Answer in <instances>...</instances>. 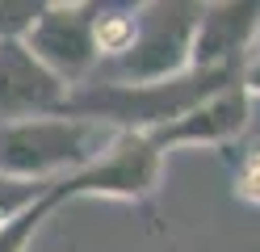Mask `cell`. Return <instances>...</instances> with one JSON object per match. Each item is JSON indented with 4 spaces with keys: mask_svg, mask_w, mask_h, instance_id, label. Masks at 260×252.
<instances>
[{
    "mask_svg": "<svg viewBox=\"0 0 260 252\" xmlns=\"http://www.w3.org/2000/svg\"><path fill=\"white\" fill-rule=\"evenodd\" d=\"M55 181H21V177H5L0 173V227L21 218L25 210H34L42 198H51Z\"/></svg>",
    "mask_w": 260,
    "mask_h": 252,
    "instance_id": "10",
    "label": "cell"
},
{
    "mask_svg": "<svg viewBox=\"0 0 260 252\" xmlns=\"http://www.w3.org/2000/svg\"><path fill=\"white\" fill-rule=\"evenodd\" d=\"M34 59L55 72L68 89L84 84L96 72V5L92 0H42L29 34L21 38Z\"/></svg>",
    "mask_w": 260,
    "mask_h": 252,
    "instance_id": "5",
    "label": "cell"
},
{
    "mask_svg": "<svg viewBox=\"0 0 260 252\" xmlns=\"http://www.w3.org/2000/svg\"><path fill=\"white\" fill-rule=\"evenodd\" d=\"M164 156L147 134H113V143L84 164L80 173L55 181L59 202L72 198H118V202H147L159 189Z\"/></svg>",
    "mask_w": 260,
    "mask_h": 252,
    "instance_id": "4",
    "label": "cell"
},
{
    "mask_svg": "<svg viewBox=\"0 0 260 252\" xmlns=\"http://www.w3.org/2000/svg\"><path fill=\"white\" fill-rule=\"evenodd\" d=\"M42 13V0H0V42L25 38L34 17Z\"/></svg>",
    "mask_w": 260,
    "mask_h": 252,
    "instance_id": "13",
    "label": "cell"
},
{
    "mask_svg": "<svg viewBox=\"0 0 260 252\" xmlns=\"http://www.w3.org/2000/svg\"><path fill=\"white\" fill-rule=\"evenodd\" d=\"M256 55H260V46H256Z\"/></svg>",
    "mask_w": 260,
    "mask_h": 252,
    "instance_id": "15",
    "label": "cell"
},
{
    "mask_svg": "<svg viewBox=\"0 0 260 252\" xmlns=\"http://www.w3.org/2000/svg\"><path fill=\"white\" fill-rule=\"evenodd\" d=\"M243 67H189V72L155 84H105L84 80L68 93L63 118H84V122L109 126L118 134H151L159 126L176 122L206 97L239 84Z\"/></svg>",
    "mask_w": 260,
    "mask_h": 252,
    "instance_id": "1",
    "label": "cell"
},
{
    "mask_svg": "<svg viewBox=\"0 0 260 252\" xmlns=\"http://www.w3.org/2000/svg\"><path fill=\"white\" fill-rule=\"evenodd\" d=\"M239 84L248 89V97H260V55H252L239 72Z\"/></svg>",
    "mask_w": 260,
    "mask_h": 252,
    "instance_id": "14",
    "label": "cell"
},
{
    "mask_svg": "<svg viewBox=\"0 0 260 252\" xmlns=\"http://www.w3.org/2000/svg\"><path fill=\"white\" fill-rule=\"evenodd\" d=\"M260 46V0L202 5L189 67H243Z\"/></svg>",
    "mask_w": 260,
    "mask_h": 252,
    "instance_id": "6",
    "label": "cell"
},
{
    "mask_svg": "<svg viewBox=\"0 0 260 252\" xmlns=\"http://www.w3.org/2000/svg\"><path fill=\"white\" fill-rule=\"evenodd\" d=\"M202 5L198 0H147L135 5V34L122 55L96 63L88 80L105 84H155L189 72L193 30H198Z\"/></svg>",
    "mask_w": 260,
    "mask_h": 252,
    "instance_id": "3",
    "label": "cell"
},
{
    "mask_svg": "<svg viewBox=\"0 0 260 252\" xmlns=\"http://www.w3.org/2000/svg\"><path fill=\"white\" fill-rule=\"evenodd\" d=\"M68 84L34 59L25 42H0V122L55 118L68 105Z\"/></svg>",
    "mask_w": 260,
    "mask_h": 252,
    "instance_id": "7",
    "label": "cell"
},
{
    "mask_svg": "<svg viewBox=\"0 0 260 252\" xmlns=\"http://www.w3.org/2000/svg\"><path fill=\"white\" fill-rule=\"evenodd\" d=\"M55 206H63V202H59V193L51 189V198H42L34 210H25L21 218H13V223H5V227H0V252H25V248H29V240L38 235L42 218L51 214Z\"/></svg>",
    "mask_w": 260,
    "mask_h": 252,
    "instance_id": "11",
    "label": "cell"
},
{
    "mask_svg": "<svg viewBox=\"0 0 260 252\" xmlns=\"http://www.w3.org/2000/svg\"><path fill=\"white\" fill-rule=\"evenodd\" d=\"M248 118H252V97L243 84H231V89L206 97L202 105H193L189 114H181L176 122L151 130L147 139L155 143L159 156L172 147H226L248 130Z\"/></svg>",
    "mask_w": 260,
    "mask_h": 252,
    "instance_id": "8",
    "label": "cell"
},
{
    "mask_svg": "<svg viewBox=\"0 0 260 252\" xmlns=\"http://www.w3.org/2000/svg\"><path fill=\"white\" fill-rule=\"evenodd\" d=\"M231 193L248 206H260V143L243 147L231 164Z\"/></svg>",
    "mask_w": 260,
    "mask_h": 252,
    "instance_id": "12",
    "label": "cell"
},
{
    "mask_svg": "<svg viewBox=\"0 0 260 252\" xmlns=\"http://www.w3.org/2000/svg\"><path fill=\"white\" fill-rule=\"evenodd\" d=\"M135 34V5H96V63L122 55Z\"/></svg>",
    "mask_w": 260,
    "mask_h": 252,
    "instance_id": "9",
    "label": "cell"
},
{
    "mask_svg": "<svg viewBox=\"0 0 260 252\" xmlns=\"http://www.w3.org/2000/svg\"><path fill=\"white\" fill-rule=\"evenodd\" d=\"M109 126L84 118H25V122H0V173L21 181H63L92 164L113 143Z\"/></svg>",
    "mask_w": 260,
    "mask_h": 252,
    "instance_id": "2",
    "label": "cell"
}]
</instances>
